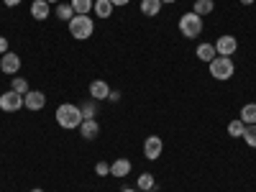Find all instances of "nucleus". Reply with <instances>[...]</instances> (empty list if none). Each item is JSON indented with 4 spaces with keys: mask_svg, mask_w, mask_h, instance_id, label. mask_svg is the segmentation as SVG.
I'll use <instances>...</instances> for the list:
<instances>
[{
    "mask_svg": "<svg viewBox=\"0 0 256 192\" xmlns=\"http://www.w3.org/2000/svg\"><path fill=\"white\" fill-rule=\"evenodd\" d=\"M54 118H56V123L62 128H67V131H74V128H80V123L84 120L82 108H77V105H72V102H62L56 108V113H54Z\"/></svg>",
    "mask_w": 256,
    "mask_h": 192,
    "instance_id": "f257e3e1",
    "label": "nucleus"
},
{
    "mask_svg": "<svg viewBox=\"0 0 256 192\" xmlns=\"http://www.w3.org/2000/svg\"><path fill=\"white\" fill-rule=\"evenodd\" d=\"M95 31V24H92V18L90 16H74L70 20V34L77 38V41H84V38H90Z\"/></svg>",
    "mask_w": 256,
    "mask_h": 192,
    "instance_id": "f03ea898",
    "label": "nucleus"
},
{
    "mask_svg": "<svg viewBox=\"0 0 256 192\" xmlns=\"http://www.w3.org/2000/svg\"><path fill=\"white\" fill-rule=\"evenodd\" d=\"M233 72H236V64H233L230 56H216V59L210 62V74L216 77V80H220V82L230 80Z\"/></svg>",
    "mask_w": 256,
    "mask_h": 192,
    "instance_id": "7ed1b4c3",
    "label": "nucleus"
},
{
    "mask_svg": "<svg viewBox=\"0 0 256 192\" xmlns=\"http://www.w3.org/2000/svg\"><path fill=\"white\" fill-rule=\"evenodd\" d=\"M180 34L184 38H198L202 34V18L198 13H184L180 18Z\"/></svg>",
    "mask_w": 256,
    "mask_h": 192,
    "instance_id": "20e7f679",
    "label": "nucleus"
},
{
    "mask_svg": "<svg viewBox=\"0 0 256 192\" xmlns=\"http://www.w3.org/2000/svg\"><path fill=\"white\" fill-rule=\"evenodd\" d=\"M20 108H24V95H18V92H13V90H8V92L0 95V110L16 113V110H20Z\"/></svg>",
    "mask_w": 256,
    "mask_h": 192,
    "instance_id": "39448f33",
    "label": "nucleus"
},
{
    "mask_svg": "<svg viewBox=\"0 0 256 192\" xmlns=\"http://www.w3.org/2000/svg\"><path fill=\"white\" fill-rule=\"evenodd\" d=\"M162 148H164V144H162L159 136H148V138L144 141V156H146L148 162H156V159L162 156Z\"/></svg>",
    "mask_w": 256,
    "mask_h": 192,
    "instance_id": "423d86ee",
    "label": "nucleus"
},
{
    "mask_svg": "<svg viewBox=\"0 0 256 192\" xmlns=\"http://www.w3.org/2000/svg\"><path fill=\"white\" fill-rule=\"evenodd\" d=\"M236 49H238V41H236V36H220L218 41H216V52H218V56H233L236 54Z\"/></svg>",
    "mask_w": 256,
    "mask_h": 192,
    "instance_id": "0eeeda50",
    "label": "nucleus"
},
{
    "mask_svg": "<svg viewBox=\"0 0 256 192\" xmlns=\"http://www.w3.org/2000/svg\"><path fill=\"white\" fill-rule=\"evenodd\" d=\"M0 70H3L6 74H16L20 70V56L16 52H6L3 56H0Z\"/></svg>",
    "mask_w": 256,
    "mask_h": 192,
    "instance_id": "6e6552de",
    "label": "nucleus"
},
{
    "mask_svg": "<svg viewBox=\"0 0 256 192\" xmlns=\"http://www.w3.org/2000/svg\"><path fill=\"white\" fill-rule=\"evenodd\" d=\"M24 105L28 110H41L46 105V95L44 92H38V90H28L26 95H24Z\"/></svg>",
    "mask_w": 256,
    "mask_h": 192,
    "instance_id": "1a4fd4ad",
    "label": "nucleus"
},
{
    "mask_svg": "<svg viewBox=\"0 0 256 192\" xmlns=\"http://www.w3.org/2000/svg\"><path fill=\"white\" fill-rule=\"evenodd\" d=\"M80 134H82V138L95 141V138H98V134H100V123H98L95 118H84V120L80 123Z\"/></svg>",
    "mask_w": 256,
    "mask_h": 192,
    "instance_id": "9d476101",
    "label": "nucleus"
},
{
    "mask_svg": "<svg viewBox=\"0 0 256 192\" xmlns=\"http://www.w3.org/2000/svg\"><path fill=\"white\" fill-rule=\"evenodd\" d=\"M108 95H110V88H108L105 80H92L90 82V98L92 100H108Z\"/></svg>",
    "mask_w": 256,
    "mask_h": 192,
    "instance_id": "9b49d317",
    "label": "nucleus"
},
{
    "mask_svg": "<svg viewBox=\"0 0 256 192\" xmlns=\"http://www.w3.org/2000/svg\"><path fill=\"white\" fill-rule=\"evenodd\" d=\"M131 169H134V164L128 162V159H116V162L110 164V174L118 177V180H123V177L131 174Z\"/></svg>",
    "mask_w": 256,
    "mask_h": 192,
    "instance_id": "f8f14e48",
    "label": "nucleus"
},
{
    "mask_svg": "<svg viewBox=\"0 0 256 192\" xmlns=\"http://www.w3.org/2000/svg\"><path fill=\"white\" fill-rule=\"evenodd\" d=\"M31 16L36 20H46L52 16V8H49L46 0H34V3H31Z\"/></svg>",
    "mask_w": 256,
    "mask_h": 192,
    "instance_id": "ddd939ff",
    "label": "nucleus"
},
{
    "mask_svg": "<svg viewBox=\"0 0 256 192\" xmlns=\"http://www.w3.org/2000/svg\"><path fill=\"white\" fill-rule=\"evenodd\" d=\"M162 6H164L162 0H141V13L148 16V18H154V16H159Z\"/></svg>",
    "mask_w": 256,
    "mask_h": 192,
    "instance_id": "4468645a",
    "label": "nucleus"
},
{
    "mask_svg": "<svg viewBox=\"0 0 256 192\" xmlns=\"http://www.w3.org/2000/svg\"><path fill=\"white\" fill-rule=\"evenodd\" d=\"M195 54H198V59H202V62H208V64H210L212 59L218 56V52H216V44H200Z\"/></svg>",
    "mask_w": 256,
    "mask_h": 192,
    "instance_id": "2eb2a0df",
    "label": "nucleus"
},
{
    "mask_svg": "<svg viewBox=\"0 0 256 192\" xmlns=\"http://www.w3.org/2000/svg\"><path fill=\"white\" fill-rule=\"evenodd\" d=\"M70 6L74 8L77 16H90V10L95 8V0H72Z\"/></svg>",
    "mask_w": 256,
    "mask_h": 192,
    "instance_id": "dca6fc26",
    "label": "nucleus"
},
{
    "mask_svg": "<svg viewBox=\"0 0 256 192\" xmlns=\"http://www.w3.org/2000/svg\"><path fill=\"white\" fill-rule=\"evenodd\" d=\"M246 126H254L256 123V102H246L241 108V116H238Z\"/></svg>",
    "mask_w": 256,
    "mask_h": 192,
    "instance_id": "f3484780",
    "label": "nucleus"
},
{
    "mask_svg": "<svg viewBox=\"0 0 256 192\" xmlns=\"http://www.w3.org/2000/svg\"><path fill=\"white\" fill-rule=\"evenodd\" d=\"M113 8H116V6L110 3V0H95V8H92V10H95L100 18H110V16H113Z\"/></svg>",
    "mask_w": 256,
    "mask_h": 192,
    "instance_id": "a211bd4d",
    "label": "nucleus"
},
{
    "mask_svg": "<svg viewBox=\"0 0 256 192\" xmlns=\"http://www.w3.org/2000/svg\"><path fill=\"white\" fill-rule=\"evenodd\" d=\"M212 10H216V3H212V0H195V8H192V13H198L200 18L210 16Z\"/></svg>",
    "mask_w": 256,
    "mask_h": 192,
    "instance_id": "6ab92c4d",
    "label": "nucleus"
},
{
    "mask_svg": "<svg viewBox=\"0 0 256 192\" xmlns=\"http://www.w3.org/2000/svg\"><path fill=\"white\" fill-rule=\"evenodd\" d=\"M244 131H246V123H244L241 118H236V120H230V123H228V136L241 138V136H244Z\"/></svg>",
    "mask_w": 256,
    "mask_h": 192,
    "instance_id": "aec40b11",
    "label": "nucleus"
},
{
    "mask_svg": "<svg viewBox=\"0 0 256 192\" xmlns=\"http://www.w3.org/2000/svg\"><path fill=\"white\" fill-rule=\"evenodd\" d=\"M74 16H77V13H74L72 6H67V3H56V18H62V20H67V24H70Z\"/></svg>",
    "mask_w": 256,
    "mask_h": 192,
    "instance_id": "412c9836",
    "label": "nucleus"
},
{
    "mask_svg": "<svg viewBox=\"0 0 256 192\" xmlns=\"http://www.w3.org/2000/svg\"><path fill=\"white\" fill-rule=\"evenodd\" d=\"M10 90H13V92H18V95H26V92H28V82H26L24 77H13Z\"/></svg>",
    "mask_w": 256,
    "mask_h": 192,
    "instance_id": "4be33fe9",
    "label": "nucleus"
},
{
    "mask_svg": "<svg viewBox=\"0 0 256 192\" xmlns=\"http://www.w3.org/2000/svg\"><path fill=\"white\" fill-rule=\"evenodd\" d=\"M241 138L246 141V146L256 148V123H254V126H246V131H244V136H241Z\"/></svg>",
    "mask_w": 256,
    "mask_h": 192,
    "instance_id": "5701e85b",
    "label": "nucleus"
},
{
    "mask_svg": "<svg viewBox=\"0 0 256 192\" xmlns=\"http://www.w3.org/2000/svg\"><path fill=\"white\" fill-rule=\"evenodd\" d=\"M138 190H141V192H144V190H154V177L148 174V172L138 177Z\"/></svg>",
    "mask_w": 256,
    "mask_h": 192,
    "instance_id": "b1692460",
    "label": "nucleus"
},
{
    "mask_svg": "<svg viewBox=\"0 0 256 192\" xmlns=\"http://www.w3.org/2000/svg\"><path fill=\"white\" fill-rule=\"evenodd\" d=\"M95 172H98L100 177L110 174V164H108V162H98V164H95Z\"/></svg>",
    "mask_w": 256,
    "mask_h": 192,
    "instance_id": "393cba45",
    "label": "nucleus"
},
{
    "mask_svg": "<svg viewBox=\"0 0 256 192\" xmlns=\"http://www.w3.org/2000/svg\"><path fill=\"white\" fill-rule=\"evenodd\" d=\"M82 116H84V118H95V102H84Z\"/></svg>",
    "mask_w": 256,
    "mask_h": 192,
    "instance_id": "a878e982",
    "label": "nucleus"
},
{
    "mask_svg": "<svg viewBox=\"0 0 256 192\" xmlns=\"http://www.w3.org/2000/svg\"><path fill=\"white\" fill-rule=\"evenodd\" d=\"M6 52H10V49H8V38H6V36H0V56H3Z\"/></svg>",
    "mask_w": 256,
    "mask_h": 192,
    "instance_id": "bb28decb",
    "label": "nucleus"
},
{
    "mask_svg": "<svg viewBox=\"0 0 256 192\" xmlns=\"http://www.w3.org/2000/svg\"><path fill=\"white\" fill-rule=\"evenodd\" d=\"M3 3H6V8H16V6L24 3V0H3Z\"/></svg>",
    "mask_w": 256,
    "mask_h": 192,
    "instance_id": "cd10ccee",
    "label": "nucleus"
},
{
    "mask_svg": "<svg viewBox=\"0 0 256 192\" xmlns=\"http://www.w3.org/2000/svg\"><path fill=\"white\" fill-rule=\"evenodd\" d=\"M108 100H110V102H118V100H120V92H116V90H110V95H108Z\"/></svg>",
    "mask_w": 256,
    "mask_h": 192,
    "instance_id": "c85d7f7f",
    "label": "nucleus"
},
{
    "mask_svg": "<svg viewBox=\"0 0 256 192\" xmlns=\"http://www.w3.org/2000/svg\"><path fill=\"white\" fill-rule=\"evenodd\" d=\"M110 3H113V6L118 8V6H128V0H110Z\"/></svg>",
    "mask_w": 256,
    "mask_h": 192,
    "instance_id": "c756f323",
    "label": "nucleus"
},
{
    "mask_svg": "<svg viewBox=\"0 0 256 192\" xmlns=\"http://www.w3.org/2000/svg\"><path fill=\"white\" fill-rule=\"evenodd\" d=\"M241 3H244V6H254V0H241Z\"/></svg>",
    "mask_w": 256,
    "mask_h": 192,
    "instance_id": "7c9ffc66",
    "label": "nucleus"
},
{
    "mask_svg": "<svg viewBox=\"0 0 256 192\" xmlns=\"http://www.w3.org/2000/svg\"><path fill=\"white\" fill-rule=\"evenodd\" d=\"M162 3H177V0H162Z\"/></svg>",
    "mask_w": 256,
    "mask_h": 192,
    "instance_id": "2f4dec72",
    "label": "nucleus"
},
{
    "mask_svg": "<svg viewBox=\"0 0 256 192\" xmlns=\"http://www.w3.org/2000/svg\"><path fill=\"white\" fill-rule=\"evenodd\" d=\"M120 192H136V190H131V187H128V190H120Z\"/></svg>",
    "mask_w": 256,
    "mask_h": 192,
    "instance_id": "473e14b6",
    "label": "nucleus"
},
{
    "mask_svg": "<svg viewBox=\"0 0 256 192\" xmlns=\"http://www.w3.org/2000/svg\"><path fill=\"white\" fill-rule=\"evenodd\" d=\"M46 3H49V6H52V3H59V0H46Z\"/></svg>",
    "mask_w": 256,
    "mask_h": 192,
    "instance_id": "72a5a7b5",
    "label": "nucleus"
},
{
    "mask_svg": "<svg viewBox=\"0 0 256 192\" xmlns=\"http://www.w3.org/2000/svg\"><path fill=\"white\" fill-rule=\"evenodd\" d=\"M31 192H44V190H38V187H36V190H31Z\"/></svg>",
    "mask_w": 256,
    "mask_h": 192,
    "instance_id": "f704fd0d",
    "label": "nucleus"
},
{
    "mask_svg": "<svg viewBox=\"0 0 256 192\" xmlns=\"http://www.w3.org/2000/svg\"><path fill=\"white\" fill-rule=\"evenodd\" d=\"M144 192H154V190H144Z\"/></svg>",
    "mask_w": 256,
    "mask_h": 192,
    "instance_id": "c9c22d12",
    "label": "nucleus"
}]
</instances>
